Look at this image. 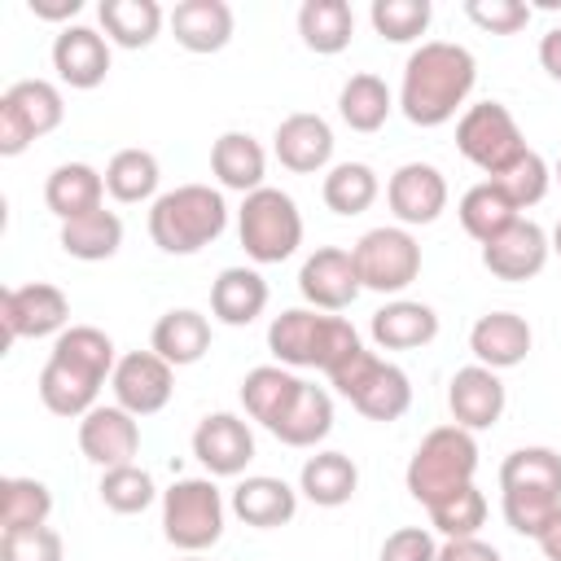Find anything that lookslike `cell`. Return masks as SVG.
<instances>
[{
  "label": "cell",
  "instance_id": "obj_1",
  "mask_svg": "<svg viewBox=\"0 0 561 561\" xmlns=\"http://www.w3.org/2000/svg\"><path fill=\"white\" fill-rule=\"evenodd\" d=\"M473 83H478V61L465 44L425 39L403 61L399 110L412 127H443L456 118V110H465Z\"/></svg>",
  "mask_w": 561,
  "mask_h": 561
},
{
  "label": "cell",
  "instance_id": "obj_2",
  "mask_svg": "<svg viewBox=\"0 0 561 561\" xmlns=\"http://www.w3.org/2000/svg\"><path fill=\"white\" fill-rule=\"evenodd\" d=\"M114 342L96 324H70L39 373V399L53 416H88L96 408L101 386L114 377Z\"/></svg>",
  "mask_w": 561,
  "mask_h": 561
},
{
  "label": "cell",
  "instance_id": "obj_3",
  "mask_svg": "<svg viewBox=\"0 0 561 561\" xmlns=\"http://www.w3.org/2000/svg\"><path fill=\"white\" fill-rule=\"evenodd\" d=\"M364 342L351 320L316 307H289L267 324V351L280 368H320L333 373Z\"/></svg>",
  "mask_w": 561,
  "mask_h": 561
},
{
  "label": "cell",
  "instance_id": "obj_4",
  "mask_svg": "<svg viewBox=\"0 0 561 561\" xmlns=\"http://www.w3.org/2000/svg\"><path fill=\"white\" fill-rule=\"evenodd\" d=\"M500 508L517 535L539 539L548 517L561 508V451L552 447L508 451L500 465Z\"/></svg>",
  "mask_w": 561,
  "mask_h": 561
},
{
  "label": "cell",
  "instance_id": "obj_5",
  "mask_svg": "<svg viewBox=\"0 0 561 561\" xmlns=\"http://www.w3.org/2000/svg\"><path fill=\"white\" fill-rule=\"evenodd\" d=\"M228 228V202L210 184H180L149 206V237L162 254H197Z\"/></svg>",
  "mask_w": 561,
  "mask_h": 561
},
{
  "label": "cell",
  "instance_id": "obj_6",
  "mask_svg": "<svg viewBox=\"0 0 561 561\" xmlns=\"http://www.w3.org/2000/svg\"><path fill=\"white\" fill-rule=\"evenodd\" d=\"M473 473H478V438L451 421V425L430 430L416 443V451L403 469V482H408V495L430 508L434 500L451 495L456 486H469Z\"/></svg>",
  "mask_w": 561,
  "mask_h": 561
},
{
  "label": "cell",
  "instance_id": "obj_7",
  "mask_svg": "<svg viewBox=\"0 0 561 561\" xmlns=\"http://www.w3.org/2000/svg\"><path fill=\"white\" fill-rule=\"evenodd\" d=\"M329 377V386L342 394V399H351V408L359 412V416H368V421H381V425H390V421H399L408 408H412V381H408V373L399 368V364H390V359H381L377 351H368V346H359L355 355H346L333 373H324Z\"/></svg>",
  "mask_w": 561,
  "mask_h": 561
},
{
  "label": "cell",
  "instance_id": "obj_8",
  "mask_svg": "<svg viewBox=\"0 0 561 561\" xmlns=\"http://www.w3.org/2000/svg\"><path fill=\"white\" fill-rule=\"evenodd\" d=\"M237 237H241V250L254 263H263V267L267 263H285L302 245V210L285 188L263 184L250 197H241Z\"/></svg>",
  "mask_w": 561,
  "mask_h": 561
},
{
  "label": "cell",
  "instance_id": "obj_9",
  "mask_svg": "<svg viewBox=\"0 0 561 561\" xmlns=\"http://www.w3.org/2000/svg\"><path fill=\"white\" fill-rule=\"evenodd\" d=\"M224 495L210 478H175L162 491V535L175 552H206L224 535Z\"/></svg>",
  "mask_w": 561,
  "mask_h": 561
},
{
  "label": "cell",
  "instance_id": "obj_10",
  "mask_svg": "<svg viewBox=\"0 0 561 561\" xmlns=\"http://www.w3.org/2000/svg\"><path fill=\"white\" fill-rule=\"evenodd\" d=\"M456 149L486 175H504L530 145L517 127V118L508 114V105L500 101H478V105H465V114L456 118Z\"/></svg>",
  "mask_w": 561,
  "mask_h": 561
},
{
  "label": "cell",
  "instance_id": "obj_11",
  "mask_svg": "<svg viewBox=\"0 0 561 561\" xmlns=\"http://www.w3.org/2000/svg\"><path fill=\"white\" fill-rule=\"evenodd\" d=\"M359 285L373 294H403L416 276H421V245L408 228L399 224H381L368 228L355 245H351Z\"/></svg>",
  "mask_w": 561,
  "mask_h": 561
},
{
  "label": "cell",
  "instance_id": "obj_12",
  "mask_svg": "<svg viewBox=\"0 0 561 561\" xmlns=\"http://www.w3.org/2000/svg\"><path fill=\"white\" fill-rule=\"evenodd\" d=\"M61 118H66V101H61L57 83H48V79H18L0 96V153L18 158L31 140L57 131Z\"/></svg>",
  "mask_w": 561,
  "mask_h": 561
},
{
  "label": "cell",
  "instance_id": "obj_13",
  "mask_svg": "<svg viewBox=\"0 0 561 561\" xmlns=\"http://www.w3.org/2000/svg\"><path fill=\"white\" fill-rule=\"evenodd\" d=\"M0 320H4L9 342H18V337H61L66 320H70V298L48 280L13 285V289L0 294Z\"/></svg>",
  "mask_w": 561,
  "mask_h": 561
},
{
  "label": "cell",
  "instance_id": "obj_14",
  "mask_svg": "<svg viewBox=\"0 0 561 561\" xmlns=\"http://www.w3.org/2000/svg\"><path fill=\"white\" fill-rule=\"evenodd\" d=\"M110 390H114V403L127 408L140 421V416H153V412H162L171 403V394H175V368L162 355H153V351H127L114 364Z\"/></svg>",
  "mask_w": 561,
  "mask_h": 561
},
{
  "label": "cell",
  "instance_id": "obj_15",
  "mask_svg": "<svg viewBox=\"0 0 561 561\" xmlns=\"http://www.w3.org/2000/svg\"><path fill=\"white\" fill-rule=\"evenodd\" d=\"M298 289H302V298H307V307H316V311H346L355 298H359V272H355V259H351V250H342V245H320V250H311L307 259H302V267H298Z\"/></svg>",
  "mask_w": 561,
  "mask_h": 561
},
{
  "label": "cell",
  "instance_id": "obj_16",
  "mask_svg": "<svg viewBox=\"0 0 561 561\" xmlns=\"http://www.w3.org/2000/svg\"><path fill=\"white\" fill-rule=\"evenodd\" d=\"M79 451L105 473L118 465H136L140 451V421L118 403H96L88 416H79Z\"/></svg>",
  "mask_w": 561,
  "mask_h": 561
},
{
  "label": "cell",
  "instance_id": "obj_17",
  "mask_svg": "<svg viewBox=\"0 0 561 561\" xmlns=\"http://www.w3.org/2000/svg\"><path fill=\"white\" fill-rule=\"evenodd\" d=\"M193 456L210 478H241L254 460V430L237 412H206L193 430Z\"/></svg>",
  "mask_w": 561,
  "mask_h": 561
},
{
  "label": "cell",
  "instance_id": "obj_18",
  "mask_svg": "<svg viewBox=\"0 0 561 561\" xmlns=\"http://www.w3.org/2000/svg\"><path fill=\"white\" fill-rule=\"evenodd\" d=\"M548 254H552V237L535 219H517L513 228H504L495 241L482 245V267L495 280L517 285V280H535L548 267Z\"/></svg>",
  "mask_w": 561,
  "mask_h": 561
},
{
  "label": "cell",
  "instance_id": "obj_19",
  "mask_svg": "<svg viewBox=\"0 0 561 561\" xmlns=\"http://www.w3.org/2000/svg\"><path fill=\"white\" fill-rule=\"evenodd\" d=\"M386 202H390L399 228L434 224L447 210V180L434 162H403L386 180Z\"/></svg>",
  "mask_w": 561,
  "mask_h": 561
},
{
  "label": "cell",
  "instance_id": "obj_20",
  "mask_svg": "<svg viewBox=\"0 0 561 561\" xmlns=\"http://www.w3.org/2000/svg\"><path fill=\"white\" fill-rule=\"evenodd\" d=\"M504 403H508V394H504L500 373H491V368H482V364H465V368H456L451 381H447L451 421H456L460 430H469V434L491 430V425L504 416Z\"/></svg>",
  "mask_w": 561,
  "mask_h": 561
},
{
  "label": "cell",
  "instance_id": "obj_21",
  "mask_svg": "<svg viewBox=\"0 0 561 561\" xmlns=\"http://www.w3.org/2000/svg\"><path fill=\"white\" fill-rule=\"evenodd\" d=\"M333 127L320 118V114H311V110H298V114H289V118H280L276 123V136H272V153H276V162L285 167V171H294V175H316V171H324L329 162H333Z\"/></svg>",
  "mask_w": 561,
  "mask_h": 561
},
{
  "label": "cell",
  "instance_id": "obj_22",
  "mask_svg": "<svg viewBox=\"0 0 561 561\" xmlns=\"http://www.w3.org/2000/svg\"><path fill=\"white\" fill-rule=\"evenodd\" d=\"M53 70L61 83H70L79 92L101 88L110 75V39L96 26H79V22L61 26L53 39Z\"/></svg>",
  "mask_w": 561,
  "mask_h": 561
},
{
  "label": "cell",
  "instance_id": "obj_23",
  "mask_svg": "<svg viewBox=\"0 0 561 561\" xmlns=\"http://www.w3.org/2000/svg\"><path fill=\"white\" fill-rule=\"evenodd\" d=\"M535 346V333L530 324L517 316V311H486L473 320L469 329V351H473V364L491 368V373H504V368H517Z\"/></svg>",
  "mask_w": 561,
  "mask_h": 561
},
{
  "label": "cell",
  "instance_id": "obj_24",
  "mask_svg": "<svg viewBox=\"0 0 561 561\" xmlns=\"http://www.w3.org/2000/svg\"><path fill=\"white\" fill-rule=\"evenodd\" d=\"M228 508L254 526V530H276V526H289L294 513H298V491L285 482V478H272V473H250L232 486L228 495Z\"/></svg>",
  "mask_w": 561,
  "mask_h": 561
},
{
  "label": "cell",
  "instance_id": "obj_25",
  "mask_svg": "<svg viewBox=\"0 0 561 561\" xmlns=\"http://www.w3.org/2000/svg\"><path fill=\"white\" fill-rule=\"evenodd\" d=\"M368 333L377 351H416L438 337V311L416 298H390L386 307L373 311Z\"/></svg>",
  "mask_w": 561,
  "mask_h": 561
},
{
  "label": "cell",
  "instance_id": "obj_26",
  "mask_svg": "<svg viewBox=\"0 0 561 561\" xmlns=\"http://www.w3.org/2000/svg\"><path fill=\"white\" fill-rule=\"evenodd\" d=\"M302 390V377L294 368H280V364H259L241 377V408L250 421H259L267 434L280 425V416L294 408Z\"/></svg>",
  "mask_w": 561,
  "mask_h": 561
},
{
  "label": "cell",
  "instance_id": "obj_27",
  "mask_svg": "<svg viewBox=\"0 0 561 561\" xmlns=\"http://www.w3.org/2000/svg\"><path fill=\"white\" fill-rule=\"evenodd\" d=\"M167 22H171L175 44L188 48V53H219V48H228L232 26H237V18H232V9L224 0H180Z\"/></svg>",
  "mask_w": 561,
  "mask_h": 561
},
{
  "label": "cell",
  "instance_id": "obj_28",
  "mask_svg": "<svg viewBox=\"0 0 561 561\" xmlns=\"http://www.w3.org/2000/svg\"><path fill=\"white\" fill-rule=\"evenodd\" d=\"M44 206L70 224L88 210H101L105 206V171L88 167V162H61L53 167V175L44 180Z\"/></svg>",
  "mask_w": 561,
  "mask_h": 561
},
{
  "label": "cell",
  "instance_id": "obj_29",
  "mask_svg": "<svg viewBox=\"0 0 561 561\" xmlns=\"http://www.w3.org/2000/svg\"><path fill=\"white\" fill-rule=\"evenodd\" d=\"M149 351L162 355L171 368H188L210 351V320L193 307H171L158 316L149 333Z\"/></svg>",
  "mask_w": 561,
  "mask_h": 561
},
{
  "label": "cell",
  "instance_id": "obj_30",
  "mask_svg": "<svg viewBox=\"0 0 561 561\" xmlns=\"http://www.w3.org/2000/svg\"><path fill=\"white\" fill-rule=\"evenodd\" d=\"M267 307V280L254 267H224L210 285V316L228 329H245Z\"/></svg>",
  "mask_w": 561,
  "mask_h": 561
},
{
  "label": "cell",
  "instance_id": "obj_31",
  "mask_svg": "<svg viewBox=\"0 0 561 561\" xmlns=\"http://www.w3.org/2000/svg\"><path fill=\"white\" fill-rule=\"evenodd\" d=\"M210 171L224 188L250 197L254 188H263V175H267V153L263 145L250 136V131H224L215 145H210Z\"/></svg>",
  "mask_w": 561,
  "mask_h": 561
},
{
  "label": "cell",
  "instance_id": "obj_32",
  "mask_svg": "<svg viewBox=\"0 0 561 561\" xmlns=\"http://www.w3.org/2000/svg\"><path fill=\"white\" fill-rule=\"evenodd\" d=\"M359 491V469L346 451H316L298 469V495H307L316 508H342Z\"/></svg>",
  "mask_w": 561,
  "mask_h": 561
},
{
  "label": "cell",
  "instance_id": "obj_33",
  "mask_svg": "<svg viewBox=\"0 0 561 561\" xmlns=\"http://www.w3.org/2000/svg\"><path fill=\"white\" fill-rule=\"evenodd\" d=\"M96 18H101L105 39L118 48H149L167 22L158 0H101Z\"/></svg>",
  "mask_w": 561,
  "mask_h": 561
},
{
  "label": "cell",
  "instance_id": "obj_34",
  "mask_svg": "<svg viewBox=\"0 0 561 561\" xmlns=\"http://www.w3.org/2000/svg\"><path fill=\"white\" fill-rule=\"evenodd\" d=\"M329 430H333V399H329V390L316 386V381H302L294 408L280 416L272 438H280L285 447H316V443L329 438Z\"/></svg>",
  "mask_w": 561,
  "mask_h": 561
},
{
  "label": "cell",
  "instance_id": "obj_35",
  "mask_svg": "<svg viewBox=\"0 0 561 561\" xmlns=\"http://www.w3.org/2000/svg\"><path fill=\"white\" fill-rule=\"evenodd\" d=\"M298 35L311 53L320 57H333L351 44L355 35V13L346 0H302L298 9Z\"/></svg>",
  "mask_w": 561,
  "mask_h": 561
},
{
  "label": "cell",
  "instance_id": "obj_36",
  "mask_svg": "<svg viewBox=\"0 0 561 561\" xmlns=\"http://www.w3.org/2000/svg\"><path fill=\"white\" fill-rule=\"evenodd\" d=\"M390 110H394V96H390L386 79H377L368 70L351 75L342 83V92H337V114H342V123L351 131H364V136L368 131H381L386 118H390Z\"/></svg>",
  "mask_w": 561,
  "mask_h": 561
},
{
  "label": "cell",
  "instance_id": "obj_37",
  "mask_svg": "<svg viewBox=\"0 0 561 561\" xmlns=\"http://www.w3.org/2000/svg\"><path fill=\"white\" fill-rule=\"evenodd\" d=\"M61 250L79 263H101V259H114L118 245H123V219L114 210H88L70 224H61Z\"/></svg>",
  "mask_w": 561,
  "mask_h": 561
},
{
  "label": "cell",
  "instance_id": "obj_38",
  "mask_svg": "<svg viewBox=\"0 0 561 561\" xmlns=\"http://www.w3.org/2000/svg\"><path fill=\"white\" fill-rule=\"evenodd\" d=\"M456 215H460V228H465L478 245L495 241L504 228H513V224L522 219V210H517V206H513V202H508L491 180H482V184L465 188V197H460Z\"/></svg>",
  "mask_w": 561,
  "mask_h": 561
},
{
  "label": "cell",
  "instance_id": "obj_39",
  "mask_svg": "<svg viewBox=\"0 0 561 561\" xmlns=\"http://www.w3.org/2000/svg\"><path fill=\"white\" fill-rule=\"evenodd\" d=\"M381 193V180L368 162H337L324 171V184H320V197L333 215L351 219V215H364Z\"/></svg>",
  "mask_w": 561,
  "mask_h": 561
},
{
  "label": "cell",
  "instance_id": "obj_40",
  "mask_svg": "<svg viewBox=\"0 0 561 561\" xmlns=\"http://www.w3.org/2000/svg\"><path fill=\"white\" fill-rule=\"evenodd\" d=\"M158 180H162V167L149 149H118L110 162H105V193L123 206H136V202H149L158 193Z\"/></svg>",
  "mask_w": 561,
  "mask_h": 561
},
{
  "label": "cell",
  "instance_id": "obj_41",
  "mask_svg": "<svg viewBox=\"0 0 561 561\" xmlns=\"http://www.w3.org/2000/svg\"><path fill=\"white\" fill-rule=\"evenodd\" d=\"M48 513H53V491L39 478H4L0 482V535L48 526Z\"/></svg>",
  "mask_w": 561,
  "mask_h": 561
},
{
  "label": "cell",
  "instance_id": "obj_42",
  "mask_svg": "<svg viewBox=\"0 0 561 561\" xmlns=\"http://www.w3.org/2000/svg\"><path fill=\"white\" fill-rule=\"evenodd\" d=\"M430 526L443 535V539H473L486 522V495L469 482V486H456L451 495L434 500L430 508Z\"/></svg>",
  "mask_w": 561,
  "mask_h": 561
},
{
  "label": "cell",
  "instance_id": "obj_43",
  "mask_svg": "<svg viewBox=\"0 0 561 561\" xmlns=\"http://www.w3.org/2000/svg\"><path fill=\"white\" fill-rule=\"evenodd\" d=\"M96 491H101V504H105L110 513H123V517L145 513V508L158 500V486H153L149 469H140V465H118V469H105Z\"/></svg>",
  "mask_w": 561,
  "mask_h": 561
},
{
  "label": "cell",
  "instance_id": "obj_44",
  "mask_svg": "<svg viewBox=\"0 0 561 561\" xmlns=\"http://www.w3.org/2000/svg\"><path fill=\"white\" fill-rule=\"evenodd\" d=\"M430 18H434L430 0H373V9H368L373 31H377L381 39H390V44H412V39H421V35L430 31Z\"/></svg>",
  "mask_w": 561,
  "mask_h": 561
},
{
  "label": "cell",
  "instance_id": "obj_45",
  "mask_svg": "<svg viewBox=\"0 0 561 561\" xmlns=\"http://www.w3.org/2000/svg\"><path fill=\"white\" fill-rule=\"evenodd\" d=\"M491 184H495V188H500V193H504V197H508L517 210H530V206H539V202L548 197L552 167H548V162H543L535 149H526V153H522V158H517V162H513L504 175H495Z\"/></svg>",
  "mask_w": 561,
  "mask_h": 561
},
{
  "label": "cell",
  "instance_id": "obj_46",
  "mask_svg": "<svg viewBox=\"0 0 561 561\" xmlns=\"http://www.w3.org/2000/svg\"><path fill=\"white\" fill-rule=\"evenodd\" d=\"M0 561H66V543L53 526L4 530L0 535Z\"/></svg>",
  "mask_w": 561,
  "mask_h": 561
},
{
  "label": "cell",
  "instance_id": "obj_47",
  "mask_svg": "<svg viewBox=\"0 0 561 561\" xmlns=\"http://www.w3.org/2000/svg\"><path fill=\"white\" fill-rule=\"evenodd\" d=\"M465 18L491 35H517L530 22V4H522V0H469Z\"/></svg>",
  "mask_w": 561,
  "mask_h": 561
},
{
  "label": "cell",
  "instance_id": "obj_48",
  "mask_svg": "<svg viewBox=\"0 0 561 561\" xmlns=\"http://www.w3.org/2000/svg\"><path fill=\"white\" fill-rule=\"evenodd\" d=\"M377 561H438V543L425 526H399L386 535Z\"/></svg>",
  "mask_w": 561,
  "mask_h": 561
},
{
  "label": "cell",
  "instance_id": "obj_49",
  "mask_svg": "<svg viewBox=\"0 0 561 561\" xmlns=\"http://www.w3.org/2000/svg\"><path fill=\"white\" fill-rule=\"evenodd\" d=\"M438 561H504L500 548H491L486 539H447L438 543Z\"/></svg>",
  "mask_w": 561,
  "mask_h": 561
},
{
  "label": "cell",
  "instance_id": "obj_50",
  "mask_svg": "<svg viewBox=\"0 0 561 561\" xmlns=\"http://www.w3.org/2000/svg\"><path fill=\"white\" fill-rule=\"evenodd\" d=\"M26 9L44 22H70L83 9V0H26Z\"/></svg>",
  "mask_w": 561,
  "mask_h": 561
},
{
  "label": "cell",
  "instance_id": "obj_51",
  "mask_svg": "<svg viewBox=\"0 0 561 561\" xmlns=\"http://www.w3.org/2000/svg\"><path fill=\"white\" fill-rule=\"evenodd\" d=\"M539 66L548 70V79L561 83V26H552V31L539 39Z\"/></svg>",
  "mask_w": 561,
  "mask_h": 561
},
{
  "label": "cell",
  "instance_id": "obj_52",
  "mask_svg": "<svg viewBox=\"0 0 561 561\" xmlns=\"http://www.w3.org/2000/svg\"><path fill=\"white\" fill-rule=\"evenodd\" d=\"M539 552H543V561H561V508L548 517V526L539 530Z\"/></svg>",
  "mask_w": 561,
  "mask_h": 561
},
{
  "label": "cell",
  "instance_id": "obj_53",
  "mask_svg": "<svg viewBox=\"0 0 561 561\" xmlns=\"http://www.w3.org/2000/svg\"><path fill=\"white\" fill-rule=\"evenodd\" d=\"M552 254L561 259V219H557V228H552Z\"/></svg>",
  "mask_w": 561,
  "mask_h": 561
},
{
  "label": "cell",
  "instance_id": "obj_54",
  "mask_svg": "<svg viewBox=\"0 0 561 561\" xmlns=\"http://www.w3.org/2000/svg\"><path fill=\"white\" fill-rule=\"evenodd\" d=\"M180 561H206V557H202V552H184Z\"/></svg>",
  "mask_w": 561,
  "mask_h": 561
},
{
  "label": "cell",
  "instance_id": "obj_55",
  "mask_svg": "<svg viewBox=\"0 0 561 561\" xmlns=\"http://www.w3.org/2000/svg\"><path fill=\"white\" fill-rule=\"evenodd\" d=\"M552 180H557V184H561V158H557V167H552Z\"/></svg>",
  "mask_w": 561,
  "mask_h": 561
}]
</instances>
